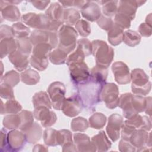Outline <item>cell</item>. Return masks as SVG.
<instances>
[{
    "mask_svg": "<svg viewBox=\"0 0 152 152\" xmlns=\"http://www.w3.org/2000/svg\"><path fill=\"white\" fill-rule=\"evenodd\" d=\"M104 84L89 77L86 83L77 86L78 95L85 107L90 110L94 108L101 100L100 94Z\"/></svg>",
    "mask_w": 152,
    "mask_h": 152,
    "instance_id": "obj_1",
    "label": "cell"
},
{
    "mask_svg": "<svg viewBox=\"0 0 152 152\" xmlns=\"http://www.w3.org/2000/svg\"><path fill=\"white\" fill-rule=\"evenodd\" d=\"M91 45L92 53L96 58V65L107 68L114 56L113 49L102 40H94Z\"/></svg>",
    "mask_w": 152,
    "mask_h": 152,
    "instance_id": "obj_2",
    "label": "cell"
},
{
    "mask_svg": "<svg viewBox=\"0 0 152 152\" xmlns=\"http://www.w3.org/2000/svg\"><path fill=\"white\" fill-rule=\"evenodd\" d=\"M52 47L48 43H40L35 45L30 58L31 65L39 71L45 70L48 65V57Z\"/></svg>",
    "mask_w": 152,
    "mask_h": 152,
    "instance_id": "obj_3",
    "label": "cell"
},
{
    "mask_svg": "<svg viewBox=\"0 0 152 152\" xmlns=\"http://www.w3.org/2000/svg\"><path fill=\"white\" fill-rule=\"evenodd\" d=\"M77 36V32L73 27L67 25L61 26L58 33L59 39L58 48L67 54L71 52L75 48Z\"/></svg>",
    "mask_w": 152,
    "mask_h": 152,
    "instance_id": "obj_4",
    "label": "cell"
},
{
    "mask_svg": "<svg viewBox=\"0 0 152 152\" xmlns=\"http://www.w3.org/2000/svg\"><path fill=\"white\" fill-rule=\"evenodd\" d=\"M132 91L137 95H146L151 89V83L148 75L142 69H135L131 72Z\"/></svg>",
    "mask_w": 152,
    "mask_h": 152,
    "instance_id": "obj_5",
    "label": "cell"
},
{
    "mask_svg": "<svg viewBox=\"0 0 152 152\" xmlns=\"http://www.w3.org/2000/svg\"><path fill=\"white\" fill-rule=\"evenodd\" d=\"M73 83L77 86L86 83L90 77L89 69L84 61L74 62L67 65Z\"/></svg>",
    "mask_w": 152,
    "mask_h": 152,
    "instance_id": "obj_6",
    "label": "cell"
},
{
    "mask_svg": "<svg viewBox=\"0 0 152 152\" xmlns=\"http://www.w3.org/2000/svg\"><path fill=\"white\" fill-rule=\"evenodd\" d=\"M30 42L34 46L40 43H48L55 48L58 41V34L56 31L36 30L32 31Z\"/></svg>",
    "mask_w": 152,
    "mask_h": 152,
    "instance_id": "obj_7",
    "label": "cell"
},
{
    "mask_svg": "<svg viewBox=\"0 0 152 152\" xmlns=\"http://www.w3.org/2000/svg\"><path fill=\"white\" fill-rule=\"evenodd\" d=\"M100 98L105 102L108 108L112 109L117 107L119 101L117 86L114 83L105 84L102 88Z\"/></svg>",
    "mask_w": 152,
    "mask_h": 152,
    "instance_id": "obj_8",
    "label": "cell"
},
{
    "mask_svg": "<svg viewBox=\"0 0 152 152\" xmlns=\"http://www.w3.org/2000/svg\"><path fill=\"white\" fill-rule=\"evenodd\" d=\"M83 106V104L80 96L78 94H74L64 100L61 109L66 116L74 117L81 112Z\"/></svg>",
    "mask_w": 152,
    "mask_h": 152,
    "instance_id": "obj_9",
    "label": "cell"
},
{
    "mask_svg": "<svg viewBox=\"0 0 152 152\" xmlns=\"http://www.w3.org/2000/svg\"><path fill=\"white\" fill-rule=\"evenodd\" d=\"M49 95L52 100L53 107L56 110L61 109L64 100L65 99V87L61 82H53L48 90Z\"/></svg>",
    "mask_w": 152,
    "mask_h": 152,
    "instance_id": "obj_10",
    "label": "cell"
},
{
    "mask_svg": "<svg viewBox=\"0 0 152 152\" xmlns=\"http://www.w3.org/2000/svg\"><path fill=\"white\" fill-rule=\"evenodd\" d=\"M49 109L45 106L35 107L33 115L37 120L41 121V124L43 127L50 126L56 121L57 118L55 113Z\"/></svg>",
    "mask_w": 152,
    "mask_h": 152,
    "instance_id": "obj_11",
    "label": "cell"
},
{
    "mask_svg": "<svg viewBox=\"0 0 152 152\" xmlns=\"http://www.w3.org/2000/svg\"><path fill=\"white\" fill-rule=\"evenodd\" d=\"M7 139L9 151H17L21 150L27 141L26 134L16 130L9 132L7 135Z\"/></svg>",
    "mask_w": 152,
    "mask_h": 152,
    "instance_id": "obj_12",
    "label": "cell"
},
{
    "mask_svg": "<svg viewBox=\"0 0 152 152\" xmlns=\"http://www.w3.org/2000/svg\"><path fill=\"white\" fill-rule=\"evenodd\" d=\"M122 124V117L118 114H112L109 118L106 131L112 141H116L119 138V131Z\"/></svg>",
    "mask_w": 152,
    "mask_h": 152,
    "instance_id": "obj_13",
    "label": "cell"
},
{
    "mask_svg": "<svg viewBox=\"0 0 152 152\" xmlns=\"http://www.w3.org/2000/svg\"><path fill=\"white\" fill-rule=\"evenodd\" d=\"M112 70L115 80L120 84L129 83L131 80L129 68L127 65L121 61L115 62L112 66Z\"/></svg>",
    "mask_w": 152,
    "mask_h": 152,
    "instance_id": "obj_14",
    "label": "cell"
},
{
    "mask_svg": "<svg viewBox=\"0 0 152 152\" xmlns=\"http://www.w3.org/2000/svg\"><path fill=\"white\" fill-rule=\"evenodd\" d=\"M75 147L78 151H96L97 148L90 138L86 134L76 133L74 135Z\"/></svg>",
    "mask_w": 152,
    "mask_h": 152,
    "instance_id": "obj_15",
    "label": "cell"
},
{
    "mask_svg": "<svg viewBox=\"0 0 152 152\" xmlns=\"http://www.w3.org/2000/svg\"><path fill=\"white\" fill-rule=\"evenodd\" d=\"M118 106L122 109L124 116L127 119H130L138 114L133 107L131 93L122 94L119 98Z\"/></svg>",
    "mask_w": 152,
    "mask_h": 152,
    "instance_id": "obj_16",
    "label": "cell"
},
{
    "mask_svg": "<svg viewBox=\"0 0 152 152\" xmlns=\"http://www.w3.org/2000/svg\"><path fill=\"white\" fill-rule=\"evenodd\" d=\"M148 134L143 129L135 130L131 136L129 141L136 148L137 151H143L145 145L148 143Z\"/></svg>",
    "mask_w": 152,
    "mask_h": 152,
    "instance_id": "obj_17",
    "label": "cell"
},
{
    "mask_svg": "<svg viewBox=\"0 0 152 152\" xmlns=\"http://www.w3.org/2000/svg\"><path fill=\"white\" fill-rule=\"evenodd\" d=\"M81 14L83 17L90 21L97 20L100 17V10L99 5L93 2H87L83 7Z\"/></svg>",
    "mask_w": 152,
    "mask_h": 152,
    "instance_id": "obj_18",
    "label": "cell"
},
{
    "mask_svg": "<svg viewBox=\"0 0 152 152\" xmlns=\"http://www.w3.org/2000/svg\"><path fill=\"white\" fill-rule=\"evenodd\" d=\"M28 57V56L21 53L17 50L9 55L8 58L18 71H23L28 65L29 61Z\"/></svg>",
    "mask_w": 152,
    "mask_h": 152,
    "instance_id": "obj_19",
    "label": "cell"
},
{
    "mask_svg": "<svg viewBox=\"0 0 152 152\" xmlns=\"http://www.w3.org/2000/svg\"><path fill=\"white\" fill-rule=\"evenodd\" d=\"M91 141L95 145L97 151H107L111 147V142L107 138L104 132L102 131L99 134L91 138Z\"/></svg>",
    "mask_w": 152,
    "mask_h": 152,
    "instance_id": "obj_20",
    "label": "cell"
},
{
    "mask_svg": "<svg viewBox=\"0 0 152 152\" xmlns=\"http://www.w3.org/2000/svg\"><path fill=\"white\" fill-rule=\"evenodd\" d=\"M46 15L51 20L62 24L64 23V13L61 6L54 3L46 11Z\"/></svg>",
    "mask_w": 152,
    "mask_h": 152,
    "instance_id": "obj_21",
    "label": "cell"
},
{
    "mask_svg": "<svg viewBox=\"0 0 152 152\" xmlns=\"http://www.w3.org/2000/svg\"><path fill=\"white\" fill-rule=\"evenodd\" d=\"M120 3L121 4L118 10V14L125 16L130 20H134L138 5L131 4V1H121Z\"/></svg>",
    "mask_w": 152,
    "mask_h": 152,
    "instance_id": "obj_22",
    "label": "cell"
},
{
    "mask_svg": "<svg viewBox=\"0 0 152 152\" xmlns=\"http://www.w3.org/2000/svg\"><path fill=\"white\" fill-rule=\"evenodd\" d=\"M1 58H3L7 55L11 54L16 51L17 41L13 38H5L1 40Z\"/></svg>",
    "mask_w": 152,
    "mask_h": 152,
    "instance_id": "obj_23",
    "label": "cell"
},
{
    "mask_svg": "<svg viewBox=\"0 0 152 152\" xmlns=\"http://www.w3.org/2000/svg\"><path fill=\"white\" fill-rule=\"evenodd\" d=\"M124 29L114 24L108 33V40L110 44L116 46L121 43L123 39Z\"/></svg>",
    "mask_w": 152,
    "mask_h": 152,
    "instance_id": "obj_24",
    "label": "cell"
},
{
    "mask_svg": "<svg viewBox=\"0 0 152 152\" xmlns=\"http://www.w3.org/2000/svg\"><path fill=\"white\" fill-rule=\"evenodd\" d=\"M23 132L26 134L27 141L31 144L39 141L42 136V129L37 123H34L29 129Z\"/></svg>",
    "mask_w": 152,
    "mask_h": 152,
    "instance_id": "obj_25",
    "label": "cell"
},
{
    "mask_svg": "<svg viewBox=\"0 0 152 152\" xmlns=\"http://www.w3.org/2000/svg\"><path fill=\"white\" fill-rule=\"evenodd\" d=\"M1 9L2 15L4 19L10 21H15L20 18V13L16 7L12 5H5Z\"/></svg>",
    "mask_w": 152,
    "mask_h": 152,
    "instance_id": "obj_26",
    "label": "cell"
},
{
    "mask_svg": "<svg viewBox=\"0 0 152 152\" xmlns=\"http://www.w3.org/2000/svg\"><path fill=\"white\" fill-rule=\"evenodd\" d=\"M33 103L34 108L38 106H45L49 109H51L52 103L45 91H39L36 93L33 97Z\"/></svg>",
    "mask_w": 152,
    "mask_h": 152,
    "instance_id": "obj_27",
    "label": "cell"
},
{
    "mask_svg": "<svg viewBox=\"0 0 152 152\" xmlns=\"http://www.w3.org/2000/svg\"><path fill=\"white\" fill-rule=\"evenodd\" d=\"M20 118V125L19 128L25 132L29 129L33 124V115L32 113L27 110H23L19 113Z\"/></svg>",
    "mask_w": 152,
    "mask_h": 152,
    "instance_id": "obj_28",
    "label": "cell"
},
{
    "mask_svg": "<svg viewBox=\"0 0 152 152\" xmlns=\"http://www.w3.org/2000/svg\"><path fill=\"white\" fill-rule=\"evenodd\" d=\"M21 78L23 83L28 85L36 84L40 80V76L37 72L29 69L21 74Z\"/></svg>",
    "mask_w": 152,
    "mask_h": 152,
    "instance_id": "obj_29",
    "label": "cell"
},
{
    "mask_svg": "<svg viewBox=\"0 0 152 152\" xmlns=\"http://www.w3.org/2000/svg\"><path fill=\"white\" fill-rule=\"evenodd\" d=\"M43 139L45 144L49 146H56L59 145L58 131L51 128L45 130Z\"/></svg>",
    "mask_w": 152,
    "mask_h": 152,
    "instance_id": "obj_30",
    "label": "cell"
},
{
    "mask_svg": "<svg viewBox=\"0 0 152 152\" xmlns=\"http://www.w3.org/2000/svg\"><path fill=\"white\" fill-rule=\"evenodd\" d=\"M122 40L129 46H135L140 43L141 37L136 31L128 30L124 32Z\"/></svg>",
    "mask_w": 152,
    "mask_h": 152,
    "instance_id": "obj_31",
    "label": "cell"
},
{
    "mask_svg": "<svg viewBox=\"0 0 152 152\" xmlns=\"http://www.w3.org/2000/svg\"><path fill=\"white\" fill-rule=\"evenodd\" d=\"M107 75V68L98 66L96 65V66L93 67L91 69L90 77L96 81L102 83H105Z\"/></svg>",
    "mask_w": 152,
    "mask_h": 152,
    "instance_id": "obj_32",
    "label": "cell"
},
{
    "mask_svg": "<svg viewBox=\"0 0 152 152\" xmlns=\"http://www.w3.org/2000/svg\"><path fill=\"white\" fill-rule=\"evenodd\" d=\"M3 125L5 128L12 129L19 128L20 125V118L19 114H10L4 117Z\"/></svg>",
    "mask_w": 152,
    "mask_h": 152,
    "instance_id": "obj_33",
    "label": "cell"
},
{
    "mask_svg": "<svg viewBox=\"0 0 152 152\" xmlns=\"http://www.w3.org/2000/svg\"><path fill=\"white\" fill-rule=\"evenodd\" d=\"M106 122V117L103 113H96L89 118L90 126L94 129H101Z\"/></svg>",
    "mask_w": 152,
    "mask_h": 152,
    "instance_id": "obj_34",
    "label": "cell"
},
{
    "mask_svg": "<svg viewBox=\"0 0 152 152\" xmlns=\"http://www.w3.org/2000/svg\"><path fill=\"white\" fill-rule=\"evenodd\" d=\"M80 14L77 11L74 9H68L64 12V23L67 26L74 25L80 19Z\"/></svg>",
    "mask_w": 152,
    "mask_h": 152,
    "instance_id": "obj_35",
    "label": "cell"
},
{
    "mask_svg": "<svg viewBox=\"0 0 152 152\" xmlns=\"http://www.w3.org/2000/svg\"><path fill=\"white\" fill-rule=\"evenodd\" d=\"M66 57L67 53L59 48L55 49L49 55V59L51 62L56 65L64 64L66 60Z\"/></svg>",
    "mask_w": 152,
    "mask_h": 152,
    "instance_id": "obj_36",
    "label": "cell"
},
{
    "mask_svg": "<svg viewBox=\"0 0 152 152\" xmlns=\"http://www.w3.org/2000/svg\"><path fill=\"white\" fill-rule=\"evenodd\" d=\"M22 109L20 104L14 99L9 100L4 104V107L1 109V114L3 113H10L15 114Z\"/></svg>",
    "mask_w": 152,
    "mask_h": 152,
    "instance_id": "obj_37",
    "label": "cell"
},
{
    "mask_svg": "<svg viewBox=\"0 0 152 152\" xmlns=\"http://www.w3.org/2000/svg\"><path fill=\"white\" fill-rule=\"evenodd\" d=\"M18 50L21 53L28 56L31 50V45L30 40L28 37H23L16 40Z\"/></svg>",
    "mask_w": 152,
    "mask_h": 152,
    "instance_id": "obj_38",
    "label": "cell"
},
{
    "mask_svg": "<svg viewBox=\"0 0 152 152\" xmlns=\"http://www.w3.org/2000/svg\"><path fill=\"white\" fill-rule=\"evenodd\" d=\"M12 28L13 30L14 36L18 39L27 37L30 32V29L23 25L21 23L14 24L12 26Z\"/></svg>",
    "mask_w": 152,
    "mask_h": 152,
    "instance_id": "obj_39",
    "label": "cell"
},
{
    "mask_svg": "<svg viewBox=\"0 0 152 152\" xmlns=\"http://www.w3.org/2000/svg\"><path fill=\"white\" fill-rule=\"evenodd\" d=\"M71 127L74 131L83 132L86 131L88 128V124L85 118L78 117L72 121Z\"/></svg>",
    "mask_w": 152,
    "mask_h": 152,
    "instance_id": "obj_40",
    "label": "cell"
},
{
    "mask_svg": "<svg viewBox=\"0 0 152 152\" xmlns=\"http://www.w3.org/2000/svg\"><path fill=\"white\" fill-rule=\"evenodd\" d=\"M3 81L4 83L8 84L12 87L15 86L20 81V75L17 72L12 70L4 75Z\"/></svg>",
    "mask_w": 152,
    "mask_h": 152,
    "instance_id": "obj_41",
    "label": "cell"
},
{
    "mask_svg": "<svg viewBox=\"0 0 152 152\" xmlns=\"http://www.w3.org/2000/svg\"><path fill=\"white\" fill-rule=\"evenodd\" d=\"M75 27L80 35L83 37H87L90 34V26L88 22L84 20H79L76 23Z\"/></svg>",
    "mask_w": 152,
    "mask_h": 152,
    "instance_id": "obj_42",
    "label": "cell"
},
{
    "mask_svg": "<svg viewBox=\"0 0 152 152\" xmlns=\"http://www.w3.org/2000/svg\"><path fill=\"white\" fill-rule=\"evenodd\" d=\"M77 49L83 52L85 56H87L92 53V45L87 39L78 40Z\"/></svg>",
    "mask_w": 152,
    "mask_h": 152,
    "instance_id": "obj_43",
    "label": "cell"
},
{
    "mask_svg": "<svg viewBox=\"0 0 152 152\" xmlns=\"http://www.w3.org/2000/svg\"><path fill=\"white\" fill-rule=\"evenodd\" d=\"M118 1H107L104 2L103 7V12L104 15L108 17L113 16L117 11Z\"/></svg>",
    "mask_w": 152,
    "mask_h": 152,
    "instance_id": "obj_44",
    "label": "cell"
},
{
    "mask_svg": "<svg viewBox=\"0 0 152 152\" xmlns=\"http://www.w3.org/2000/svg\"><path fill=\"white\" fill-rule=\"evenodd\" d=\"M1 96L5 99H14V96L12 87L5 83H1Z\"/></svg>",
    "mask_w": 152,
    "mask_h": 152,
    "instance_id": "obj_45",
    "label": "cell"
},
{
    "mask_svg": "<svg viewBox=\"0 0 152 152\" xmlns=\"http://www.w3.org/2000/svg\"><path fill=\"white\" fill-rule=\"evenodd\" d=\"M97 23L102 29L109 31L113 25L111 18L104 17L103 15L100 17V18L97 20Z\"/></svg>",
    "mask_w": 152,
    "mask_h": 152,
    "instance_id": "obj_46",
    "label": "cell"
},
{
    "mask_svg": "<svg viewBox=\"0 0 152 152\" xmlns=\"http://www.w3.org/2000/svg\"><path fill=\"white\" fill-rule=\"evenodd\" d=\"M119 149L121 151H136L137 149L129 141L122 139L119 143Z\"/></svg>",
    "mask_w": 152,
    "mask_h": 152,
    "instance_id": "obj_47",
    "label": "cell"
},
{
    "mask_svg": "<svg viewBox=\"0 0 152 152\" xmlns=\"http://www.w3.org/2000/svg\"><path fill=\"white\" fill-rule=\"evenodd\" d=\"M14 36L13 30L7 25L1 26V40L5 38H13Z\"/></svg>",
    "mask_w": 152,
    "mask_h": 152,
    "instance_id": "obj_48",
    "label": "cell"
},
{
    "mask_svg": "<svg viewBox=\"0 0 152 152\" xmlns=\"http://www.w3.org/2000/svg\"><path fill=\"white\" fill-rule=\"evenodd\" d=\"M7 135H8V133L7 132L6 130L4 129H2L1 131V151H9Z\"/></svg>",
    "mask_w": 152,
    "mask_h": 152,
    "instance_id": "obj_49",
    "label": "cell"
},
{
    "mask_svg": "<svg viewBox=\"0 0 152 152\" xmlns=\"http://www.w3.org/2000/svg\"><path fill=\"white\" fill-rule=\"evenodd\" d=\"M139 31L142 36L148 37L151 34V27L147 24L142 23L139 27Z\"/></svg>",
    "mask_w": 152,
    "mask_h": 152,
    "instance_id": "obj_50",
    "label": "cell"
},
{
    "mask_svg": "<svg viewBox=\"0 0 152 152\" xmlns=\"http://www.w3.org/2000/svg\"><path fill=\"white\" fill-rule=\"evenodd\" d=\"M33 151H48V148L43 145L37 144L34 147Z\"/></svg>",
    "mask_w": 152,
    "mask_h": 152,
    "instance_id": "obj_51",
    "label": "cell"
}]
</instances>
